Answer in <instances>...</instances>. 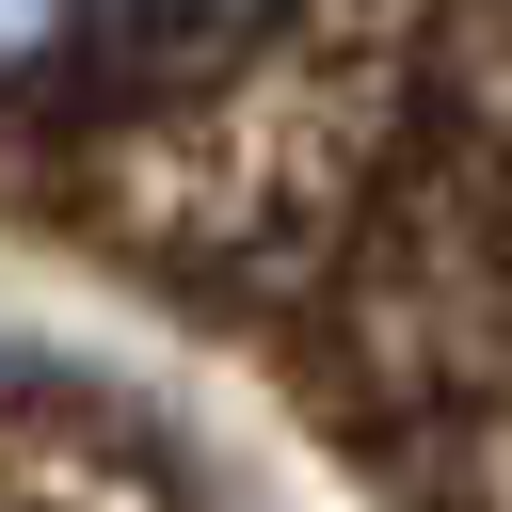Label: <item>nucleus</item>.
<instances>
[{"label":"nucleus","instance_id":"f257e3e1","mask_svg":"<svg viewBox=\"0 0 512 512\" xmlns=\"http://www.w3.org/2000/svg\"><path fill=\"white\" fill-rule=\"evenodd\" d=\"M64 16H80V0H0V64H32V48L64 32Z\"/></svg>","mask_w":512,"mask_h":512}]
</instances>
